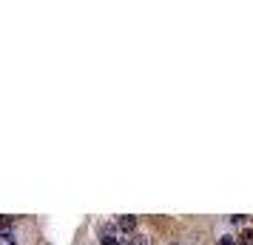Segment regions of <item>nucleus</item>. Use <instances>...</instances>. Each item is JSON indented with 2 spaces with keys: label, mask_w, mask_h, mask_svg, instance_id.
Listing matches in <instances>:
<instances>
[{
  "label": "nucleus",
  "mask_w": 253,
  "mask_h": 245,
  "mask_svg": "<svg viewBox=\"0 0 253 245\" xmlns=\"http://www.w3.org/2000/svg\"><path fill=\"white\" fill-rule=\"evenodd\" d=\"M12 228H14L12 217H0V234H12Z\"/></svg>",
  "instance_id": "nucleus-2"
},
{
  "label": "nucleus",
  "mask_w": 253,
  "mask_h": 245,
  "mask_svg": "<svg viewBox=\"0 0 253 245\" xmlns=\"http://www.w3.org/2000/svg\"><path fill=\"white\" fill-rule=\"evenodd\" d=\"M117 228H123V231H134V228H137V220H134V217H120Z\"/></svg>",
  "instance_id": "nucleus-1"
},
{
  "label": "nucleus",
  "mask_w": 253,
  "mask_h": 245,
  "mask_svg": "<svg viewBox=\"0 0 253 245\" xmlns=\"http://www.w3.org/2000/svg\"><path fill=\"white\" fill-rule=\"evenodd\" d=\"M0 245H14V237L12 234H0Z\"/></svg>",
  "instance_id": "nucleus-4"
},
{
  "label": "nucleus",
  "mask_w": 253,
  "mask_h": 245,
  "mask_svg": "<svg viewBox=\"0 0 253 245\" xmlns=\"http://www.w3.org/2000/svg\"><path fill=\"white\" fill-rule=\"evenodd\" d=\"M219 245H236V240H233V237H222V240H219Z\"/></svg>",
  "instance_id": "nucleus-5"
},
{
  "label": "nucleus",
  "mask_w": 253,
  "mask_h": 245,
  "mask_svg": "<svg viewBox=\"0 0 253 245\" xmlns=\"http://www.w3.org/2000/svg\"><path fill=\"white\" fill-rule=\"evenodd\" d=\"M242 245H253V231H251V228L242 234Z\"/></svg>",
  "instance_id": "nucleus-3"
}]
</instances>
